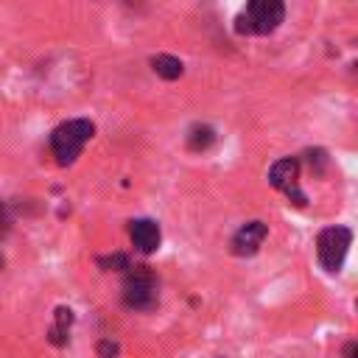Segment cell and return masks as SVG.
Returning a JSON list of instances; mask_svg holds the SVG:
<instances>
[{
	"mask_svg": "<svg viewBox=\"0 0 358 358\" xmlns=\"http://www.w3.org/2000/svg\"><path fill=\"white\" fill-rule=\"evenodd\" d=\"M92 134H95L92 120L76 117V120H67V123H62V126L53 129V134H50V148H53V154H56V159H59L62 165H70V162L81 154L84 143H87Z\"/></svg>",
	"mask_w": 358,
	"mask_h": 358,
	"instance_id": "obj_1",
	"label": "cell"
},
{
	"mask_svg": "<svg viewBox=\"0 0 358 358\" xmlns=\"http://www.w3.org/2000/svg\"><path fill=\"white\" fill-rule=\"evenodd\" d=\"M285 17V6L280 0H255L235 17L238 34H271L280 28Z\"/></svg>",
	"mask_w": 358,
	"mask_h": 358,
	"instance_id": "obj_2",
	"label": "cell"
},
{
	"mask_svg": "<svg viewBox=\"0 0 358 358\" xmlns=\"http://www.w3.org/2000/svg\"><path fill=\"white\" fill-rule=\"evenodd\" d=\"M123 302L129 308H137V310H145L157 302V282H154V274L148 271V266H129L126 268Z\"/></svg>",
	"mask_w": 358,
	"mask_h": 358,
	"instance_id": "obj_3",
	"label": "cell"
},
{
	"mask_svg": "<svg viewBox=\"0 0 358 358\" xmlns=\"http://www.w3.org/2000/svg\"><path fill=\"white\" fill-rule=\"evenodd\" d=\"M350 243H352V232L347 227H327V229H322L319 241H316V255H319L322 268L338 271L344 257H347Z\"/></svg>",
	"mask_w": 358,
	"mask_h": 358,
	"instance_id": "obj_4",
	"label": "cell"
},
{
	"mask_svg": "<svg viewBox=\"0 0 358 358\" xmlns=\"http://www.w3.org/2000/svg\"><path fill=\"white\" fill-rule=\"evenodd\" d=\"M299 162L294 159V157H282V159H277L271 168H268V182H271V187H277V190H282L294 204H305V193L299 190Z\"/></svg>",
	"mask_w": 358,
	"mask_h": 358,
	"instance_id": "obj_5",
	"label": "cell"
},
{
	"mask_svg": "<svg viewBox=\"0 0 358 358\" xmlns=\"http://www.w3.org/2000/svg\"><path fill=\"white\" fill-rule=\"evenodd\" d=\"M266 235H268V227H266L263 221H249V224H243V227L235 232V238H232V252L241 255V257L255 255V252L263 246Z\"/></svg>",
	"mask_w": 358,
	"mask_h": 358,
	"instance_id": "obj_6",
	"label": "cell"
},
{
	"mask_svg": "<svg viewBox=\"0 0 358 358\" xmlns=\"http://www.w3.org/2000/svg\"><path fill=\"white\" fill-rule=\"evenodd\" d=\"M129 235H131L134 249H140L143 255L157 252V249H159V241H162L159 227H157V221H151V218H137V221H131Z\"/></svg>",
	"mask_w": 358,
	"mask_h": 358,
	"instance_id": "obj_7",
	"label": "cell"
},
{
	"mask_svg": "<svg viewBox=\"0 0 358 358\" xmlns=\"http://www.w3.org/2000/svg\"><path fill=\"white\" fill-rule=\"evenodd\" d=\"M151 67H154V73L159 76V78H165V81H173V78H179L182 76V62L176 59V56H171V53H157L154 59H151Z\"/></svg>",
	"mask_w": 358,
	"mask_h": 358,
	"instance_id": "obj_8",
	"label": "cell"
},
{
	"mask_svg": "<svg viewBox=\"0 0 358 358\" xmlns=\"http://www.w3.org/2000/svg\"><path fill=\"white\" fill-rule=\"evenodd\" d=\"M70 324H73V310H70V308H56V322H53V327L48 330V336H50V341H53L56 347H62V344L67 341Z\"/></svg>",
	"mask_w": 358,
	"mask_h": 358,
	"instance_id": "obj_9",
	"label": "cell"
},
{
	"mask_svg": "<svg viewBox=\"0 0 358 358\" xmlns=\"http://www.w3.org/2000/svg\"><path fill=\"white\" fill-rule=\"evenodd\" d=\"M213 140H215V131H213L210 126H193L190 134H187V145H190L193 151H204V148H210Z\"/></svg>",
	"mask_w": 358,
	"mask_h": 358,
	"instance_id": "obj_10",
	"label": "cell"
},
{
	"mask_svg": "<svg viewBox=\"0 0 358 358\" xmlns=\"http://www.w3.org/2000/svg\"><path fill=\"white\" fill-rule=\"evenodd\" d=\"M98 266L106 268V271H112V268H129V257L123 252H115L109 257H98Z\"/></svg>",
	"mask_w": 358,
	"mask_h": 358,
	"instance_id": "obj_11",
	"label": "cell"
},
{
	"mask_svg": "<svg viewBox=\"0 0 358 358\" xmlns=\"http://www.w3.org/2000/svg\"><path fill=\"white\" fill-rule=\"evenodd\" d=\"M98 355H101V358H115V355H117V344L101 341V344H98Z\"/></svg>",
	"mask_w": 358,
	"mask_h": 358,
	"instance_id": "obj_12",
	"label": "cell"
},
{
	"mask_svg": "<svg viewBox=\"0 0 358 358\" xmlns=\"http://www.w3.org/2000/svg\"><path fill=\"white\" fill-rule=\"evenodd\" d=\"M6 224H8V215H6V207L0 204V229H6Z\"/></svg>",
	"mask_w": 358,
	"mask_h": 358,
	"instance_id": "obj_13",
	"label": "cell"
},
{
	"mask_svg": "<svg viewBox=\"0 0 358 358\" xmlns=\"http://www.w3.org/2000/svg\"><path fill=\"white\" fill-rule=\"evenodd\" d=\"M0 266H3V257H0Z\"/></svg>",
	"mask_w": 358,
	"mask_h": 358,
	"instance_id": "obj_14",
	"label": "cell"
}]
</instances>
